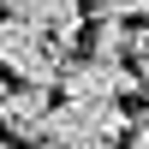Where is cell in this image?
I'll return each mask as SVG.
<instances>
[{
    "instance_id": "5b68a950",
    "label": "cell",
    "mask_w": 149,
    "mask_h": 149,
    "mask_svg": "<svg viewBox=\"0 0 149 149\" xmlns=\"http://www.w3.org/2000/svg\"><path fill=\"white\" fill-rule=\"evenodd\" d=\"M6 12H24V18L48 24V36H54L66 54L84 42V0H6Z\"/></svg>"
},
{
    "instance_id": "8992f818",
    "label": "cell",
    "mask_w": 149,
    "mask_h": 149,
    "mask_svg": "<svg viewBox=\"0 0 149 149\" xmlns=\"http://www.w3.org/2000/svg\"><path fill=\"white\" fill-rule=\"evenodd\" d=\"M131 24L137 18H95V30H90V54H107V60H131Z\"/></svg>"
},
{
    "instance_id": "277c9868",
    "label": "cell",
    "mask_w": 149,
    "mask_h": 149,
    "mask_svg": "<svg viewBox=\"0 0 149 149\" xmlns=\"http://www.w3.org/2000/svg\"><path fill=\"white\" fill-rule=\"evenodd\" d=\"M48 113H54V90H48V84H18V90H6V102H0V125L12 131V143H42Z\"/></svg>"
},
{
    "instance_id": "9c48e42d",
    "label": "cell",
    "mask_w": 149,
    "mask_h": 149,
    "mask_svg": "<svg viewBox=\"0 0 149 149\" xmlns=\"http://www.w3.org/2000/svg\"><path fill=\"white\" fill-rule=\"evenodd\" d=\"M131 60H149V18L131 24Z\"/></svg>"
},
{
    "instance_id": "52a82bcc",
    "label": "cell",
    "mask_w": 149,
    "mask_h": 149,
    "mask_svg": "<svg viewBox=\"0 0 149 149\" xmlns=\"http://www.w3.org/2000/svg\"><path fill=\"white\" fill-rule=\"evenodd\" d=\"M95 18H149V0H90Z\"/></svg>"
},
{
    "instance_id": "3957f363",
    "label": "cell",
    "mask_w": 149,
    "mask_h": 149,
    "mask_svg": "<svg viewBox=\"0 0 149 149\" xmlns=\"http://www.w3.org/2000/svg\"><path fill=\"white\" fill-rule=\"evenodd\" d=\"M66 95H84V102H125V95L143 90V72H131L125 60H107L84 48L78 60H66V78H60Z\"/></svg>"
},
{
    "instance_id": "ba28073f",
    "label": "cell",
    "mask_w": 149,
    "mask_h": 149,
    "mask_svg": "<svg viewBox=\"0 0 149 149\" xmlns=\"http://www.w3.org/2000/svg\"><path fill=\"white\" fill-rule=\"evenodd\" d=\"M125 143L149 149V107H131V137H125Z\"/></svg>"
},
{
    "instance_id": "7a4b0ae2",
    "label": "cell",
    "mask_w": 149,
    "mask_h": 149,
    "mask_svg": "<svg viewBox=\"0 0 149 149\" xmlns=\"http://www.w3.org/2000/svg\"><path fill=\"white\" fill-rule=\"evenodd\" d=\"M131 137V113L119 102H84V95H66V107L48 113L42 143L54 149H107V143H125Z\"/></svg>"
},
{
    "instance_id": "6da1fadb",
    "label": "cell",
    "mask_w": 149,
    "mask_h": 149,
    "mask_svg": "<svg viewBox=\"0 0 149 149\" xmlns=\"http://www.w3.org/2000/svg\"><path fill=\"white\" fill-rule=\"evenodd\" d=\"M66 48L48 36V24L24 18V12H0V72H12L18 84H48L54 90L66 78Z\"/></svg>"
},
{
    "instance_id": "30bf717a",
    "label": "cell",
    "mask_w": 149,
    "mask_h": 149,
    "mask_svg": "<svg viewBox=\"0 0 149 149\" xmlns=\"http://www.w3.org/2000/svg\"><path fill=\"white\" fill-rule=\"evenodd\" d=\"M137 72H143V90H149V60H143V66H137Z\"/></svg>"
}]
</instances>
